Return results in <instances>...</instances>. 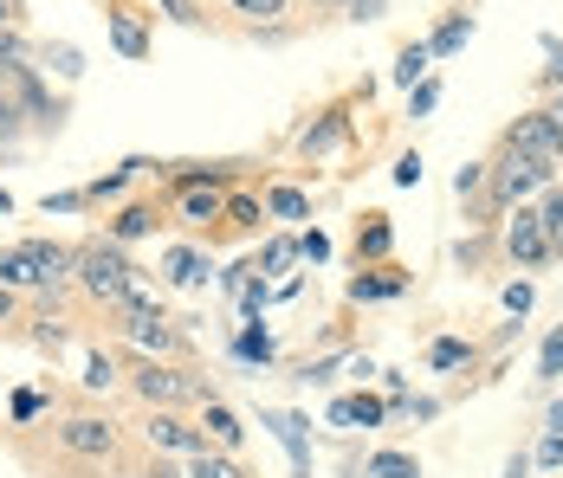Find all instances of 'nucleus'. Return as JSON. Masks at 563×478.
I'll list each match as a JSON object with an SVG mask.
<instances>
[{"instance_id":"obj_1","label":"nucleus","mask_w":563,"mask_h":478,"mask_svg":"<svg viewBox=\"0 0 563 478\" xmlns=\"http://www.w3.org/2000/svg\"><path fill=\"white\" fill-rule=\"evenodd\" d=\"M71 278H78V285H85V291L111 311L117 298L143 278V271L123 259V246H117V240H91V246H78V253H71Z\"/></svg>"},{"instance_id":"obj_2","label":"nucleus","mask_w":563,"mask_h":478,"mask_svg":"<svg viewBox=\"0 0 563 478\" xmlns=\"http://www.w3.org/2000/svg\"><path fill=\"white\" fill-rule=\"evenodd\" d=\"M130 388L156 408V414H175V408H188V401H208L214 388L201 381V375L188 369H169V363H136V375H130Z\"/></svg>"},{"instance_id":"obj_3","label":"nucleus","mask_w":563,"mask_h":478,"mask_svg":"<svg viewBox=\"0 0 563 478\" xmlns=\"http://www.w3.org/2000/svg\"><path fill=\"white\" fill-rule=\"evenodd\" d=\"M506 149H518V156H531L551 181L563 175V123L551 116V110H531V116H518L506 130Z\"/></svg>"},{"instance_id":"obj_4","label":"nucleus","mask_w":563,"mask_h":478,"mask_svg":"<svg viewBox=\"0 0 563 478\" xmlns=\"http://www.w3.org/2000/svg\"><path fill=\"white\" fill-rule=\"evenodd\" d=\"M544 181H551V175H544L531 156H518V149H506V156L493 162V175H486V188H493L499 208H531V194H538Z\"/></svg>"},{"instance_id":"obj_5","label":"nucleus","mask_w":563,"mask_h":478,"mask_svg":"<svg viewBox=\"0 0 563 478\" xmlns=\"http://www.w3.org/2000/svg\"><path fill=\"white\" fill-rule=\"evenodd\" d=\"M506 253L518 259V266H551V259H558V253H551V233H544V213H538V208H511Z\"/></svg>"},{"instance_id":"obj_6","label":"nucleus","mask_w":563,"mask_h":478,"mask_svg":"<svg viewBox=\"0 0 563 478\" xmlns=\"http://www.w3.org/2000/svg\"><path fill=\"white\" fill-rule=\"evenodd\" d=\"M58 446L78 453V459H111L117 453V421H104V414H71V421L58 426Z\"/></svg>"},{"instance_id":"obj_7","label":"nucleus","mask_w":563,"mask_h":478,"mask_svg":"<svg viewBox=\"0 0 563 478\" xmlns=\"http://www.w3.org/2000/svg\"><path fill=\"white\" fill-rule=\"evenodd\" d=\"M123 336L143 349V363H156V356H175V343H181V336L169 330V318H163V311H123Z\"/></svg>"},{"instance_id":"obj_8","label":"nucleus","mask_w":563,"mask_h":478,"mask_svg":"<svg viewBox=\"0 0 563 478\" xmlns=\"http://www.w3.org/2000/svg\"><path fill=\"white\" fill-rule=\"evenodd\" d=\"M143 440H150V446H163V453H181V459L208 453V433H201V426L175 421V414H156V408H150V421H143Z\"/></svg>"},{"instance_id":"obj_9","label":"nucleus","mask_w":563,"mask_h":478,"mask_svg":"<svg viewBox=\"0 0 563 478\" xmlns=\"http://www.w3.org/2000/svg\"><path fill=\"white\" fill-rule=\"evenodd\" d=\"M201 433H208V446H214V453H233L246 426H240V414L227 408L221 394H208V401H201Z\"/></svg>"},{"instance_id":"obj_10","label":"nucleus","mask_w":563,"mask_h":478,"mask_svg":"<svg viewBox=\"0 0 563 478\" xmlns=\"http://www.w3.org/2000/svg\"><path fill=\"white\" fill-rule=\"evenodd\" d=\"M104 26H111V46L123 58H150V26L130 7H104Z\"/></svg>"},{"instance_id":"obj_11","label":"nucleus","mask_w":563,"mask_h":478,"mask_svg":"<svg viewBox=\"0 0 563 478\" xmlns=\"http://www.w3.org/2000/svg\"><path fill=\"white\" fill-rule=\"evenodd\" d=\"M20 253L40 266V291H58V285L71 278V253H65V246H53V240H20Z\"/></svg>"},{"instance_id":"obj_12","label":"nucleus","mask_w":563,"mask_h":478,"mask_svg":"<svg viewBox=\"0 0 563 478\" xmlns=\"http://www.w3.org/2000/svg\"><path fill=\"white\" fill-rule=\"evenodd\" d=\"M331 421L338 426H383L389 421V401H376V394H343V401H331Z\"/></svg>"},{"instance_id":"obj_13","label":"nucleus","mask_w":563,"mask_h":478,"mask_svg":"<svg viewBox=\"0 0 563 478\" xmlns=\"http://www.w3.org/2000/svg\"><path fill=\"white\" fill-rule=\"evenodd\" d=\"M343 143H350V116H343V110H324V116L305 130V156H331Z\"/></svg>"},{"instance_id":"obj_14","label":"nucleus","mask_w":563,"mask_h":478,"mask_svg":"<svg viewBox=\"0 0 563 478\" xmlns=\"http://www.w3.org/2000/svg\"><path fill=\"white\" fill-rule=\"evenodd\" d=\"M266 426L285 440V453H291V466H298V478H311V446H305V421L298 414H266Z\"/></svg>"},{"instance_id":"obj_15","label":"nucleus","mask_w":563,"mask_h":478,"mask_svg":"<svg viewBox=\"0 0 563 478\" xmlns=\"http://www.w3.org/2000/svg\"><path fill=\"white\" fill-rule=\"evenodd\" d=\"M221 213H227L221 188H181V220H188V226H208V220H221Z\"/></svg>"},{"instance_id":"obj_16","label":"nucleus","mask_w":563,"mask_h":478,"mask_svg":"<svg viewBox=\"0 0 563 478\" xmlns=\"http://www.w3.org/2000/svg\"><path fill=\"white\" fill-rule=\"evenodd\" d=\"M466 40H473V13H448V20H441V33L428 40V53H434V58H448V53H460Z\"/></svg>"},{"instance_id":"obj_17","label":"nucleus","mask_w":563,"mask_h":478,"mask_svg":"<svg viewBox=\"0 0 563 478\" xmlns=\"http://www.w3.org/2000/svg\"><path fill=\"white\" fill-rule=\"evenodd\" d=\"M163 271H169L175 285H208V259L195 246H175L169 259H163Z\"/></svg>"},{"instance_id":"obj_18","label":"nucleus","mask_w":563,"mask_h":478,"mask_svg":"<svg viewBox=\"0 0 563 478\" xmlns=\"http://www.w3.org/2000/svg\"><path fill=\"white\" fill-rule=\"evenodd\" d=\"M389 246H395L389 220H383V213H369V226L356 233V259H389Z\"/></svg>"},{"instance_id":"obj_19","label":"nucleus","mask_w":563,"mask_h":478,"mask_svg":"<svg viewBox=\"0 0 563 478\" xmlns=\"http://www.w3.org/2000/svg\"><path fill=\"white\" fill-rule=\"evenodd\" d=\"M0 285H7V291H26V285H40V266L13 246V253H0Z\"/></svg>"},{"instance_id":"obj_20","label":"nucleus","mask_w":563,"mask_h":478,"mask_svg":"<svg viewBox=\"0 0 563 478\" xmlns=\"http://www.w3.org/2000/svg\"><path fill=\"white\" fill-rule=\"evenodd\" d=\"M188 478H246V473H240V459H233V453H214V446H208V453H195V459H188Z\"/></svg>"},{"instance_id":"obj_21","label":"nucleus","mask_w":563,"mask_h":478,"mask_svg":"<svg viewBox=\"0 0 563 478\" xmlns=\"http://www.w3.org/2000/svg\"><path fill=\"white\" fill-rule=\"evenodd\" d=\"M143 233H156V213H150V208H123L111 220V240H117V246H123V240H143Z\"/></svg>"},{"instance_id":"obj_22","label":"nucleus","mask_w":563,"mask_h":478,"mask_svg":"<svg viewBox=\"0 0 563 478\" xmlns=\"http://www.w3.org/2000/svg\"><path fill=\"white\" fill-rule=\"evenodd\" d=\"M428 65H434V53H428V46H408V53L395 58V85H408V91H415V85L428 78Z\"/></svg>"},{"instance_id":"obj_23","label":"nucleus","mask_w":563,"mask_h":478,"mask_svg":"<svg viewBox=\"0 0 563 478\" xmlns=\"http://www.w3.org/2000/svg\"><path fill=\"white\" fill-rule=\"evenodd\" d=\"M266 213H273V220H305L311 201H305L298 188H266Z\"/></svg>"},{"instance_id":"obj_24","label":"nucleus","mask_w":563,"mask_h":478,"mask_svg":"<svg viewBox=\"0 0 563 478\" xmlns=\"http://www.w3.org/2000/svg\"><path fill=\"white\" fill-rule=\"evenodd\" d=\"M136 168H150V162H123V168H111V175H98V181H91V188H85V201H104V194H123V188H130V175H136Z\"/></svg>"},{"instance_id":"obj_25","label":"nucleus","mask_w":563,"mask_h":478,"mask_svg":"<svg viewBox=\"0 0 563 478\" xmlns=\"http://www.w3.org/2000/svg\"><path fill=\"white\" fill-rule=\"evenodd\" d=\"M395 291H401V278H350V298H356V304H376V298H395Z\"/></svg>"},{"instance_id":"obj_26","label":"nucleus","mask_w":563,"mask_h":478,"mask_svg":"<svg viewBox=\"0 0 563 478\" xmlns=\"http://www.w3.org/2000/svg\"><path fill=\"white\" fill-rule=\"evenodd\" d=\"M369 478H421V473H415L408 453H376V459H369Z\"/></svg>"},{"instance_id":"obj_27","label":"nucleus","mask_w":563,"mask_h":478,"mask_svg":"<svg viewBox=\"0 0 563 478\" xmlns=\"http://www.w3.org/2000/svg\"><path fill=\"white\" fill-rule=\"evenodd\" d=\"M240 356H246V363H273V336H266L260 323H246V330H240Z\"/></svg>"},{"instance_id":"obj_28","label":"nucleus","mask_w":563,"mask_h":478,"mask_svg":"<svg viewBox=\"0 0 563 478\" xmlns=\"http://www.w3.org/2000/svg\"><path fill=\"white\" fill-rule=\"evenodd\" d=\"M538 375H544V381H563V323L551 330V336H544V356H538Z\"/></svg>"},{"instance_id":"obj_29","label":"nucleus","mask_w":563,"mask_h":478,"mask_svg":"<svg viewBox=\"0 0 563 478\" xmlns=\"http://www.w3.org/2000/svg\"><path fill=\"white\" fill-rule=\"evenodd\" d=\"M538 213H544V233H551V253L563 259V188H558V194H544V208H538Z\"/></svg>"},{"instance_id":"obj_30","label":"nucleus","mask_w":563,"mask_h":478,"mask_svg":"<svg viewBox=\"0 0 563 478\" xmlns=\"http://www.w3.org/2000/svg\"><path fill=\"white\" fill-rule=\"evenodd\" d=\"M466 356H473V349H466V343H460V336H441V343H434V349H428V363H434V369H460V363H466Z\"/></svg>"},{"instance_id":"obj_31","label":"nucleus","mask_w":563,"mask_h":478,"mask_svg":"<svg viewBox=\"0 0 563 478\" xmlns=\"http://www.w3.org/2000/svg\"><path fill=\"white\" fill-rule=\"evenodd\" d=\"M227 220H233V226H260V220H266V208H260L253 194H233V201H227Z\"/></svg>"},{"instance_id":"obj_32","label":"nucleus","mask_w":563,"mask_h":478,"mask_svg":"<svg viewBox=\"0 0 563 478\" xmlns=\"http://www.w3.org/2000/svg\"><path fill=\"white\" fill-rule=\"evenodd\" d=\"M291 259H298V240H266V253H260V266L266 271H285Z\"/></svg>"},{"instance_id":"obj_33","label":"nucleus","mask_w":563,"mask_h":478,"mask_svg":"<svg viewBox=\"0 0 563 478\" xmlns=\"http://www.w3.org/2000/svg\"><path fill=\"white\" fill-rule=\"evenodd\" d=\"M117 381V363L104 356V349H91V363H85V388H111Z\"/></svg>"},{"instance_id":"obj_34","label":"nucleus","mask_w":563,"mask_h":478,"mask_svg":"<svg viewBox=\"0 0 563 478\" xmlns=\"http://www.w3.org/2000/svg\"><path fill=\"white\" fill-rule=\"evenodd\" d=\"M46 65H53L58 78H78V71H85V58H78V46H46Z\"/></svg>"},{"instance_id":"obj_35","label":"nucleus","mask_w":563,"mask_h":478,"mask_svg":"<svg viewBox=\"0 0 563 478\" xmlns=\"http://www.w3.org/2000/svg\"><path fill=\"white\" fill-rule=\"evenodd\" d=\"M434 104H441V85H434V78H421V85L408 91V116H428Z\"/></svg>"},{"instance_id":"obj_36","label":"nucleus","mask_w":563,"mask_h":478,"mask_svg":"<svg viewBox=\"0 0 563 478\" xmlns=\"http://www.w3.org/2000/svg\"><path fill=\"white\" fill-rule=\"evenodd\" d=\"M479 188H486V162H466V168L453 175V194L466 201V194H479Z\"/></svg>"},{"instance_id":"obj_37","label":"nucleus","mask_w":563,"mask_h":478,"mask_svg":"<svg viewBox=\"0 0 563 478\" xmlns=\"http://www.w3.org/2000/svg\"><path fill=\"white\" fill-rule=\"evenodd\" d=\"M291 0H233V13H253V20H279Z\"/></svg>"},{"instance_id":"obj_38","label":"nucleus","mask_w":563,"mask_h":478,"mask_svg":"<svg viewBox=\"0 0 563 478\" xmlns=\"http://www.w3.org/2000/svg\"><path fill=\"white\" fill-rule=\"evenodd\" d=\"M298 259L324 266V259H331V240H324V233H305V240H298Z\"/></svg>"},{"instance_id":"obj_39","label":"nucleus","mask_w":563,"mask_h":478,"mask_svg":"<svg viewBox=\"0 0 563 478\" xmlns=\"http://www.w3.org/2000/svg\"><path fill=\"white\" fill-rule=\"evenodd\" d=\"M156 7L169 13L175 26H195V20H201V7H195V0H156Z\"/></svg>"},{"instance_id":"obj_40","label":"nucleus","mask_w":563,"mask_h":478,"mask_svg":"<svg viewBox=\"0 0 563 478\" xmlns=\"http://www.w3.org/2000/svg\"><path fill=\"white\" fill-rule=\"evenodd\" d=\"M538 85H544V91H563V46H551V65L538 71Z\"/></svg>"},{"instance_id":"obj_41","label":"nucleus","mask_w":563,"mask_h":478,"mask_svg":"<svg viewBox=\"0 0 563 478\" xmlns=\"http://www.w3.org/2000/svg\"><path fill=\"white\" fill-rule=\"evenodd\" d=\"M13 136H20V104L0 98V143H13Z\"/></svg>"},{"instance_id":"obj_42","label":"nucleus","mask_w":563,"mask_h":478,"mask_svg":"<svg viewBox=\"0 0 563 478\" xmlns=\"http://www.w3.org/2000/svg\"><path fill=\"white\" fill-rule=\"evenodd\" d=\"M531 298H538L531 285H506V311H511V318H525V311H531Z\"/></svg>"},{"instance_id":"obj_43","label":"nucleus","mask_w":563,"mask_h":478,"mask_svg":"<svg viewBox=\"0 0 563 478\" xmlns=\"http://www.w3.org/2000/svg\"><path fill=\"white\" fill-rule=\"evenodd\" d=\"M33 343H40V349H58V343H65V330H58V318H40V330H33Z\"/></svg>"},{"instance_id":"obj_44","label":"nucleus","mask_w":563,"mask_h":478,"mask_svg":"<svg viewBox=\"0 0 563 478\" xmlns=\"http://www.w3.org/2000/svg\"><path fill=\"white\" fill-rule=\"evenodd\" d=\"M538 466H563V433H544V446H538Z\"/></svg>"},{"instance_id":"obj_45","label":"nucleus","mask_w":563,"mask_h":478,"mask_svg":"<svg viewBox=\"0 0 563 478\" xmlns=\"http://www.w3.org/2000/svg\"><path fill=\"white\" fill-rule=\"evenodd\" d=\"M40 408H46V401H40V394H33V388H26V394H13V421H33V414H40Z\"/></svg>"},{"instance_id":"obj_46","label":"nucleus","mask_w":563,"mask_h":478,"mask_svg":"<svg viewBox=\"0 0 563 478\" xmlns=\"http://www.w3.org/2000/svg\"><path fill=\"white\" fill-rule=\"evenodd\" d=\"M395 181H401V188H415V181H421V156H401V162H395Z\"/></svg>"},{"instance_id":"obj_47","label":"nucleus","mask_w":563,"mask_h":478,"mask_svg":"<svg viewBox=\"0 0 563 478\" xmlns=\"http://www.w3.org/2000/svg\"><path fill=\"white\" fill-rule=\"evenodd\" d=\"M71 213V208H85V194H46V213Z\"/></svg>"},{"instance_id":"obj_48","label":"nucleus","mask_w":563,"mask_h":478,"mask_svg":"<svg viewBox=\"0 0 563 478\" xmlns=\"http://www.w3.org/2000/svg\"><path fill=\"white\" fill-rule=\"evenodd\" d=\"M130 478H175L169 466H150V473H130Z\"/></svg>"},{"instance_id":"obj_49","label":"nucleus","mask_w":563,"mask_h":478,"mask_svg":"<svg viewBox=\"0 0 563 478\" xmlns=\"http://www.w3.org/2000/svg\"><path fill=\"white\" fill-rule=\"evenodd\" d=\"M7 311H13V291H7V285H0V318H7Z\"/></svg>"}]
</instances>
